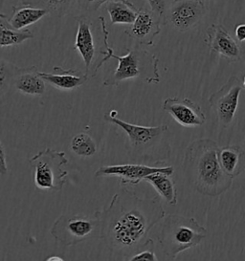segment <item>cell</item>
Instances as JSON below:
<instances>
[{
	"mask_svg": "<svg viewBox=\"0 0 245 261\" xmlns=\"http://www.w3.org/2000/svg\"><path fill=\"white\" fill-rule=\"evenodd\" d=\"M242 87H243V89L245 90V76L242 79Z\"/></svg>",
	"mask_w": 245,
	"mask_h": 261,
	"instance_id": "4dcf8cb0",
	"label": "cell"
},
{
	"mask_svg": "<svg viewBox=\"0 0 245 261\" xmlns=\"http://www.w3.org/2000/svg\"><path fill=\"white\" fill-rule=\"evenodd\" d=\"M40 76L48 84L61 91H72L88 81V75L78 69H64L61 66L53 67V72H40Z\"/></svg>",
	"mask_w": 245,
	"mask_h": 261,
	"instance_id": "2e32d148",
	"label": "cell"
},
{
	"mask_svg": "<svg viewBox=\"0 0 245 261\" xmlns=\"http://www.w3.org/2000/svg\"><path fill=\"white\" fill-rule=\"evenodd\" d=\"M0 30H1V40L0 45L5 47L19 45L24 41L34 38L33 32L29 29L16 30L8 22L7 16L3 13L0 14Z\"/></svg>",
	"mask_w": 245,
	"mask_h": 261,
	"instance_id": "44dd1931",
	"label": "cell"
},
{
	"mask_svg": "<svg viewBox=\"0 0 245 261\" xmlns=\"http://www.w3.org/2000/svg\"><path fill=\"white\" fill-rule=\"evenodd\" d=\"M71 150L81 157H90L97 152V145L87 133H79L71 140Z\"/></svg>",
	"mask_w": 245,
	"mask_h": 261,
	"instance_id": "603a6c76",
	"label": "cell"
},
{
	"mask_svg": "<svg viewBox=\"0 0 245 261\" xmlns=\"http://www.w3.org/2000/svg\"><path fill=\"white\" fill-rule=\"evenodd\" d=\"M75 19L78 28L74 49L84 61L85 73L89 77H95L98 70L110 60L113 51L108 43L107 24L103 16H100L98 21H94L85 14L76 16Z\"/></svg>",
	"mask_w": 245,
	"mask_h": 261,
	"instance_id": "277c9868",
	"label": "cell"
},
{
	"mask_svg": "<svg viewBox=\"0 0 245 261\" xmlns=\"http://www.w3.org/2000/svg\"><path fill=\"white\" fill-rule=\"evenodd\" d=\"M104 119L107 123L120 127L127 134L126 147L131 158L142 163L153 164H159L170 158L172 149L167 137V124L158 126L137 125L124 122L109 113H106Z\"/></svg>",
	"mask_w": 245,
	"mask_h": 261,
	"instance_id": "3957f363",
	"label": "cell"
},
{
	"mask_svg": "<svg viewBox=\"0 0 245 261\" xmlns=\"http://www.w3.org/2000/svg\"><path fill=\"white\" fill-rule=\"evenodd\" d=\"M48 15L50 14L45 9L19 4L12 7L11 15L7 16L8 22L16 30H24L26 27L37 23Z\"/></svg>",
	"mask_w": 245,
	"mask_h": 261,
	"instance_id": "e0dca14e",
	"label": "cell"
},
{
	"mask_svg": "<svg viewBox=\"0 0 245 261\" xmlns=\"http://www.w3.org/2000/svg\"><path fill=\"white\" fill-rule=\"evenodd\" d=\"M242 88V82L237 76H231L229 80L209 98V105L214 110L218 123L223 127H227L234 121Z\"/></svg>",
	"mask_w": 245,
	"mask_h": 261,
	"instance_id": "30bf717a",
	"label": "cell"
},
{
	"mask_svg": "<svg viewBox=\"0 0 245 261\" xmlns=\"http://www.w3.org/2000/svg\"><path fill=\"white\" fill-rule=\"evenodd\" d=\"M45 81L40 76L37 66L26 68L17 67L12 62L1 60L0 62V89L15 87L17 91L30 96H41L45 93Z\"/></svg>",
	"mask_w": 245,
	"mask_h": 261,
	"instance_id": "9c48e42d",
	"label": "cell"
},
{
	"mask_svg": "<svg viewBox=\"0 0 245 261\" xmlns=\"http://www.w3.org/2000/svg\"><path fill=\"white\" fill-rule=\"evenodd\" d=\"M21 4L45 9L50 15L57 17L67 16L78 6L77 0H22Z\"/></svg>",
	"mask_w": 245,
	"mask_h": 261,
	"instance_id": "7402d4cb",
	"label": "cell"
},
{
	"mask_svg": "<svg viewBox=\"0 0 245 261\" xmlns=\"http://www.w3.org/2000/svg\"><path fill=\"white\" fill-rule=\"evenodd\" d=\"M217 143L212 139H198L187 147L183 168L194 191L202 195L216 197L227 192L233 184L218 160Z\"/></svg>",
	"mask_w": 245,
	"mask_h": 261,
	"instance_id": "7a4b0ae2",
	"label": "cell"
},
{
	"mask_svg": "<svg viewBox=\"0 0 245 261\" xmlns=\"http://www.w3.org/2000/svg\"><path fill=\"white\" fill-rule=\"evenodd\" d=\"M206 237V229L197 219L168 215L161 228L158 242L165 258L175 260L178 254L199 245Z\"/></svg>",
	"mask_w": 245,
	"mask_h": 261,
	"instance_id": "5b68a950",
	"label": "cell"
},
{
	"mask_svg": "<svg viewBox=\"0 0 245 261\" xmlns=\"http://www.w3.org/2000/svg\"><path fill=\"white\" fill-rule=\"evenodd\" d=\"M163 109L184 127H198L206 123L202 108L188 98H168L163 102Z\"/></svg>",
	"mask_w": 245,
	"mask_h": 261,
	"instance_id": "5bb4252c",
	"label": "cell"
},
{
	"mask_svg": "<svg viewBox=\"0 0 245 261\" xmlns=\"http://www.w3.org/2000/svg\"><path fill=\"white\" fill-rule=\"evenodd\" d=\"M243 173H244V175H245V160H244V167H243Z\"/></svg>",
	"mask_w": 245,
	"mask_h": 261,
	"instance_id": "1f68e13d",
	"label": "cell"
},
{
	"mask_svg": "<svg viewBox=\"0 0 245 261\" xmlns=\"http://www.w3.org/2000/svg\"><path fill=\"white\" fill-rule=\"evenodd\" d=\"M218 160L223 170L231 177H237L243 171L245 152L239 146L219 147Z\"/></svg>",
	"mask_w": 245,
	"mask_h": 261,
	"instance_id": "d6986e66",
	"label": "cell"
},
{
	"mask_svg": "<svg viewBox=\"0 0 245 261\" xmlns=\"http://www.w3.org/2000/svg\"><path fill=\"white\" fill-rule=\"evenodd\" d=\"M166 172L169 175L174 173L172 166L165 168H153L145 164H125L103 166L97 169L95 177H117L120 179L121 186H137L145 177L154 172Z\"/></svg>",
	"mask_w": 245,
	"mask_h": 261,
	"instance_id": "7c38bea8",
	"label": "cell"
},
{
	"mask_svg": "<svg viewBox=\"0 0 245 261\" xmlns=\"http://www.w3.org/2000/svg\"><path fill=\"white\" fill-rule=\"evenodd\" d=\"M235 34L238 41L240 42L245 41V23L237 24L235 29Z\"/></svg>",
	"mask_w": 245,
	"mask_h": 261,
	"instance_id": "83f0119b",
	"label": "cell"
},
{
	"mask_svg": "<svg viewBox=\"0 0 245 261\" xmlns=\"http://www.w3.org/2000/svg\"><path fill=\"white\" fill-rule=\"evenodd\" d=\"M106 10L113 25H131L139 12V9L130 0H108Z\"/></svg>",
	"mask_w": 245,
	"mask_h": 261,
	"instance_id": "ac0fdd59",
	"label": "cell"
},
{
	"mask_svg": "<svg viewBox=\"0 0 245 261\" xmlns=\"http://www.w3.org/2000/svg\"><path fill=\"white\" fill-rule=\"evenodd\" d=\"M8 172L7 158L4 145L0 144V174L5 175Z\"/></svg>",
	"mask_w": 245,
	"mask_h": 261,
	"instance_id": "4316f807",
	"label": "cell"
},
{
	"mask_svg": "<svg viewBox=\"0 0 245 261\" xmlns=\"http://www.w3.org/2000/svg\"><path fill=\"white\" fill-rule=\"evenodd\" d=\"M149 7L160 16L163 24H167V12L172 0H145Z\"/></svg>",
	"mask_w": 245,
	"mask_h": 261,
	"instance_id": "cb8c5ba5",
	"label": "cell"
},
{
	"mask_svg": "<svg viewBox=\"0 0 245 261\" xmlns=\"http://www.w3.org/2000/svg\"><path fill=\"white\" fill-rule=\"evenodd\" d=\"M205 42L212 53L229 62H238L241 59V50L237 41L222 24H212L207 29Z\"/></svg>",
	"mask_w": 245,
	"mask_h": 261,
	"instance_id": "9a60e30c",
	"label": "cell"
},
{
	"mask_svg": "<svg viewBox=\"0 0 245 261\" xmlns=\"http://www.w3.org/2000/svg\"><path fill=\"white\" fill-rule=\"evenodd\" d=\"M100 228L99 219L89 215H61L51 228V236L58 244L77 245L90 238L94 230Z\"/></svg>",
	"mask_w": 245,
	"mask_h": 261,
	"instance_id": "ba28073f",
	"label": "cell"
},
{
	"mask_svg": "<svg viewBox=\"0 0 245 261\" xmlns=\"http://www.w3.org/2000/svg\"><path fill=\"white\" fill-rule=\"evenodd\" d=\"M144 181L152 185L153 189L166 201L167 204L170 206H176L177 204V192L172 175L158 171L148 175Z\"/></svg>",
	"mask_w": 245,
	"mask_h": 261,
	"instance_id": "ffe728a7",
	"label": "cell"
},
{
	"mask_svg": "<svg viewBox=\"0 0 245 261\" xmlns=\"http://www.w3.org/2000/svg\"><path fill=\"white\" fill-rule=\"evenodd\" d=\"M108 0H77L78 8L83 11L85 15L96 13Z\"/></svg>",
	"mask_w": 245,
	"mask_h": 261,
	"instance_id": "d4e9b609",
	"label": "cell"
},
{
	"mask_svg": "<svg viewBox=\"0 0 245 261\" xmlns=\"http://www.w3.org/2000/svg\"><path fill=\"white\" fill-rule=\"evenodd\" d=\"M110 59L118 62L117 68L106 77L105 86H118L122 82L131 79H139L146 84H159V60L155 55L141 46L128 50V54L117 56L111 52Z\"/></svg>",
	"mask_w": 245,
	"mask_h": 261,
	"instance_id": "8992f818",
	"label": "cell"
},
{
	"mask_svg": "<svg viewBox=\"0 0 245 261\" xmlns=\"http://www.w3.org/2000/svg\"><path fill=\"white\" fill-rule=\"evenodd\" d=\"M2 3L5 2V0H1ZM8 2H10L12 4V7L13 6H16V5H19L22 3V0H7Z\"/></svg>",
	"mask_w": 245,
	"mask_h": 261,
	"instance_id": "f1b7e54d",
	"label": "cell"
},
{
	"mask_svg": "<svg viewBox=\"0 0 245 261\" xmlns=\"http://www.w3.org/2000/svg\"><path fill=\"white\" fill-rule=\"evenodd\" d=\"M46 260H48V261H54V260L62 261V260H63V258H62V257H60V256H56V255H52V256H50V257H48V258H46Z\"/></svg>",
	"mask_w": 245,
	"mask_h": 261,
	"instance_id": "f546056e",
	"label": "cell"
},
{
	"mask_svg": "<svg viewBox=\"0 0 245 261\" xmlns=\"http://www.w3.org/2000/svg\"><path fill=\"white\" fill-rule=\"evenodd\" d=\"M206 13L203 0H172L167 12V23L179 32L192 30Z\"/></svg>",
	"mask_w": 245,
	"mask_h": 261,
	"instance_id": "8fae6325",
	"label": "cell"
},
{
	"mask_svg": "<svg viewBox=\"0 0 245 261\" xmlns=\"http://www.w3.org/2000/svg\"><path fill=\"white\" fill-rule=\"evenodd\" d=\"M35 170V186L41 192H60L66 184L68 164L65 152L46 148L34 155L30 160Z\"/></svg>",
	"mask_w": 245,
	"mask_h": 261,
	"instance_id": "52a82bcc",
	"label": "cell"
},
{
	"mask_svg": "<svg viewBox=\"0 0 245 261\" xmlns=\"http://www.w3.org/2000/svg\"><path fill=\"white\" fill-rule=\"evenodd\" d=\"M129 260H158V258L153 251L143 250L136 254L132 255Z\"/></svg>",
	"mask_w": 245,
	"mask_h": 261,
	"instance_id": "484cf974",
	"label": "cell"
},
{
	"mask_svg": "<svg viewBox=\"0 0 245 261\" xmlns=\"http://www.w3.org/2000/svg\"><path fill=\"white\" fill-rule=\"evenodd\" d=\"M162 25L164 24L160 16L150 7H142L139 9L135 21L125 33L138 46H152L161 33Z\"/></svg>",
	"mask_w": 245,
	"mask_h": 261,
	"instance_id": "4fadbf2b",
	"label": "cell"
},
{
	"mask_svg": "<svg viewBox=\"0 0 245 261\" xmlns=\"http://www.w3.org/2000/svg\"><path fill=\"white\" fill-rule=\"evenodd\" d=\"M94 215L99 219L101 238L110 253L129 260L153 244L149 234L166 217V212L158 198L139 197L122 188L107 207Z\"/></svg>",
	"mask_w": 245,
	"mask_h": 261,
	"instance_id": "6da1fadb",
	"label": "cell"
}]
</instances>
